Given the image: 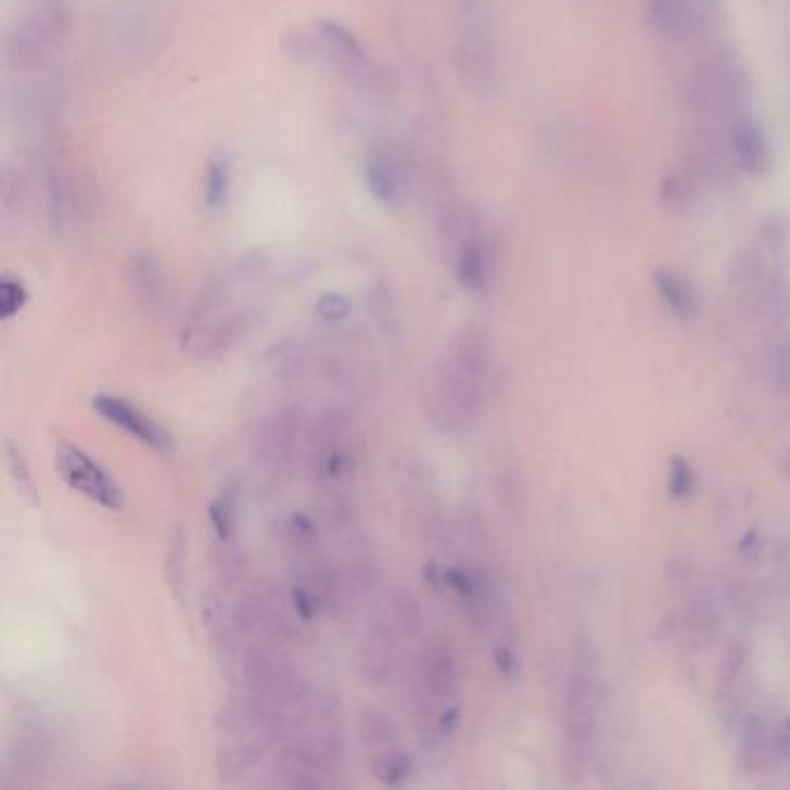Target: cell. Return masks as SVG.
Wrapping results in <instances>:
<instances>
[{
	"instance_id": "cell-1",
	"label": "cell",
	"mask_w": 790,
	"mask_h": 790,
	"mask_svg": "<svg viewBox=\"0 0 790 790\" xmlns=\"http://www.w3.org/2000/svg\"><path fill=\"white\" fill-rule=\"evenodd\" d=\"M489 378V343L477 328L459 330L426 383V416L438 432L459 434L477 418Z\"/></svg>"
},
{
	"instance_id": "cell-2",
	"label": "cell",
	"mask_w": 790,
	"mask_h": 790,
	"mask_svg": "<svg viewBox=\"0 0 790 790\" xmlns=\"http://www.w3.org/2000/svg\"><path fill=\"white\" fill-rule=\"evenodd\" d=\"M343 759L336 700L316 691L277 751V777L285 788H328Z\"/></svg>"
},
{
	"instance_id": "cell-3",
	"label": "cell",
	"mask_w": 790,
	"mask_h": 790,
	"mask_svg": "<svg viewBox=\"0 0 790 790\" xmlns=\"http://www.w3.org/2000/svg\"><path fill=\"white\" fill-rule=\"evenodd\" d=\"M244 698L279 730L281 740L316 696L279 645H242L234 659Z\"/></svg>"
},
{
	"instance_id": "cell-4",
	"label": "cell",
	"mask_w": 790,
	"mask_h": 790,
	"mask_svg": "<svg viewBox=\"0 0 790 790\" xmlns=\"http://www.w3.org/2000/svg\"><path fill=\"white\" fill-rule=\"evenodd\" d=\"M459 661L450 640H426L413 665V698L420 737L429 749L448 744L459 730Z\"/></svg>"
},
{
	"instance_id": "cell-5",
	"label": "cell",
	"mask_w": 790,
	"mask_h": 790,
	"mask_svg": "<svg viewBox=\"0 0 790 790\" xmlns=\"http://www.w3.org/2000/svg\"><path fill=\"white\" fill-rule=\"evenodd\" d=\"M216 772L222 783H246L277 755L281 735L242 696L216 714Z\"/></svg>"
},
{
	"instance_id": "cell-6",
	"label": "cell",
	"mask_w": 790,
	"mask_h": 790,
	"mask_svg": "<svg viewBox=\"0 0 790 790\" xmlns=\"http://www.w3.org/2000/svg\"><path fill=\"white\" fill-rule=\"evenodd\" d=\"M255 322V308L239 302L230 283H218L202 292L188 311L179 346L202 362L218 359L242 341Z\"/></svg>"
},
{
	"instance_id": "cell-7",
	"label": "cell",
	"mask_w": 790,
	"mask_h": 790,
	"mask_svg": "<svg viewBox=\"0 0 790 790\" xmlns=\"http://www.w3.org/2000/svg\"><path fill=\"white\" fill-rule=\"evenodd\" d=\"M237 651L242 645H290L304 624L288 589L273 582L251 584L230 610ZM237 659V657H234Z\"/></svg>"
},
{
	"instance_id": "cell-8",
	"label": "cell",
	"mask_w": 790,
	"mask_h": 790,
	"mask_svg": "<svg viewBox=\"0 0 790 790\" xmlns=\"http://www.w3.org/2000/svg\"><path fill=\"white\" fill-rule=\"evenodd\" d=\"M308 471L322 499H346L357 469L355 426L348 413L328 408L308 429Z\"/></svg>"
},
{
	"instance_id": "cell-9",
	"label": "cell",
	"mask_w": 790,
	"mask_h": 790,
	"mask_svg": "<svg viewBox=\"0 0 790 790\" xmlns=\"http://www.w3.org/2000/svg\"><path fill=\"white\" fill-rule=\"evenodd\" d=\"M598 716V681L596 670L587 654H582L565 681L563 691V761L569 772L582 775L589 769L594 742H596V718Z\"/></svg>"
},
{
	"instance_id": "cell-10",
	"label": "cell",
	"mask_w": 790,
	"mask_h": 790,
	"mask_svg": "<svg viewBox=\"0 0 790 790\" xmlns=\"http://www.w3.org/2000/svg\"><path fill=\"white\" fill-rule=\"evenodd\" d=\"M71 26V0H36L10 30L8 63L26 71L42 65L63 42Z\"/></svg>"
},
{
	"instance_id": "cell-11",
	"label": "cell",
	"mask_w": 790,
	"mask_h": 790,
	"mask_svg": "<svg viewBox=\"0 0 790 790\" xmlns=\"http://www.w3.org/2000/svg\"><path fill=\"white\" fill-rule=\"evenodd\" d=\"M306 436L304 410L285 404L267 413L255 432V463L269 480H285L295 469Z\"/></svg>"
},
{
	"instance_id": "cell-12",
	"label": "cell",
	"mask_w": 790,
	"mask_h": 790,
	"mask_svg": "<svg viewBox=\"0 0 790 790\" xmlns=\"http://www.w3.org/2000/svg\"><path fill=\"white\" fill-rule=\"evenodd\" d=\"M457 47L461 71L480 91L496 77V38L487 0H457Z\"/></svg>"
},
{
	"instance_id": "cell-13",
	"label": "cell",
	"mask_w": 790,
	"mask_h": 790,
	"mask_svg": "<svg viewBox=\"0 0 790 790\" xmlns=\"http://www.w3.org/2000/svg\"><path fill=\"white\" fill-rule=\"evenodd\" d=\"M424 582L434 591L450 596L467 612L469 622L485 626L494 610V594L489 579L469 565H443L429 561L424 565Z\"/></svg>"
},
{
	"instance_id": "cell-14",
	"label": "cell",
	"mask_w": 790,
	"mask_h": 790,
	"mask_svg": "<svg viewBox=\"0 0 790 790\" xmlns=\"http://www.w3.org/2000/svg\"><path fill=\"white\" fill-rule=\"evenodd\" d=\"M54 463L63 483L86 496L89 501L107 510H118L124 506V492L116 485V480L77 445L59 441Z\"/></svg>"
},
{
	"instance_id": "cell-15",
	"label": "cell",
	"mask_w": 790,
	"mask_h": 790,
	"mask_svg": "<svg viewBox=\"0 0 790 790\" xmlns=\"http://www.w3.org/2000/svg\"><path fill=\"white\" fill-rule=\"evenodd\" d=\"M399 640L402 635L392 628V624L381 616L375 620L362 638H359L355 661L359 677L369 686H385L399 670Z\"/></svg>"
},
{
	"instance_id": "cell-16",
	"label": "cell",
	"mask_w": 790,
	"mask_h": 790,
	"mask_svg": "<svg viewBox=\"0 0 790 790\" xmlns=\"http://www.w3.org/2000/svg\"><path fill=\"white\" fill-rule=\"evenodd\" d=\"M91 406L95 413L122 429L128 436H132L137 443L146 445V448L156 453H169L171 450V436L165 432L163 424H158L151 416H146L142 408H137L132 402L116 397V394H95L91 399Z\"/></svg>"
},
{
	"instance_id": "cell-17",
	"label": "cell",
	"mask_w": 790,
	"mask_h": 790,
	"mask_svg": "<svg viewBox=\"0 0 790 790\" xmlns=\"http://www.w3.org/2000/svg\"><path fill=\"white\" fill-rule=\"evenodd\" d=\"M450 234L455 239V277L459 285L469 292H483L492 273L487 244L461 214L450 218Z\"/></svg>"
},
{
	"instance_id": "cell-18",
	"label": "cell",
	"mask_w": 790,
	"mask_h": 790,
	"mask_svg": "<svg viewBox=\"0 0 790 790\" xmlns=\"http://www.w3.org/2000/svg\"><path fill=\"white\" fill-rule=\"evenodd\" d=\"M378 582H381V573H378V565L369 555H355L346 561L334 563V616L351 614L369 606V600L378 589Z\"/></svg>"
},
{
	"instance_id": "cell-19",
	"label": "cell",
	"mask_w": 790,
	"mask_h": 790,
	"mask_svg": "<svg viewBox=\"0 0 790 790\" xmlns=\"http://www.w3.org/2000/svg\"><path fill=\"white\" fill-rule=\"evenodd\" d=\"M318 42L341 75L355 81H367L371 75V61L367 49L355 38V33L339 22L324 20L318 24Z\"/></svg>"
},
{
	"instance_id": "cell-20",
	"label": "cell",
	"mask_w": 790,
	"mask_h": 790,
	"mask_svg": "<svg viewBox=\"0 0 790 790\" xmlns=\"http://www.w3.org/2000/svg\"><path fill=\"white\" fill-rule=\"evenodd\" d=\"M128 279L137 302L149 316H161L167 308V285L163 269L151 253H135L128 265Z\"/></svg>"
},
{
	"instance_id": "cell-21",
	"label": "cell",
	"mask_w": 790,
	"mask_h": 790,
	"mask_svg": "<svg viewBox=\"0 0 790 790\" xmlns=\"http://www.w3.org/2000/svg\"><path fill=\"white\" fill-rule=\"evenodd\" d=\"M365 181L378 204L397 209L404 202V175L385 149H371L365 158Z\"/></svg>"
},
{
	"instance_id": "cell-22",
	"label": "cell",
	"mask_w": 790,
	"mask_h": 790,
	"mask_svg": "<svg viewBox=\"0 0 790 790\" xmlns=\"http://www.w3.org/2000/svg\"><path fill=\"white\" fill-rule=\"evenodd\" d=\"M369 755H371L369 772L378 783L390 786V788H402V786H408L418 775L416 759L402 744L373 751Z\"/></svg>"
},
{
	"instance_id": "cell-23",
	"label": "cell",
	"mask_w": 790,
	"mask_h": 790,
	"mask_svg": "<svg viewBox=\"0 0 790 790\" xmlns=\"http://www.w3.org/2000/svg\"><path fill=\"white\" fill-rule=\"evenodd\" d=\"M705 12L702 0H649V24L661 33H684Z\"/></svg>"
},
{
	"instance_id": "cell-24",
	"label": "cell",
	"mask_w": 790,
	"mask_h": 790,
	"mask_svg": "<svg viewBox=\"0 0 790 790\" xmlns=\"http://www.w3.org/2000/svg\"><path fill=\"white\" fill-rule=\"evenodd\" d=\"M732 149L740 167L747 175H763L769 165V146L765 140V132L759 124L740 122L732 132Z\"/></svg>"
},
{
	"instance_id": "cell-25",
	"label": "cell",
	"mask_w": 790,
	"mask_h": 790,
	"mask_svg": "<svg viewBox=\"0 0 790 790\" xmlns=\"http://www.w3.org/2000/svg\"><path fill=\"white\" fill-rule=\"evenodd\" d=\"M385 620L392 624L402 638H418L424 628V612L416 594L406 589H392L385 596Z\"/></svg>"
},
{
	"instance_id": "cell-26",
	"label": "cell",
	"mask_w": 790,
	"mask_h": 790,
	"mask_svg": "<svg viewBox=\"0 0 790 790\" xmlns=\"http://www.w3.org/2000/svg\"><path fill=\"white\" fill-rule=\"evenodd\" d=\"M357 735H359V742H362V747L369 753L402 744L397 724L390 718V714H385L383 710H375V708L365 710L362 714H359Z\"/></svg>"
},
{
	"instance_id": "cell-27",
	"label": "cell",
	"mask_w": 790,
	"mask_h": 790,
	"mask_svg": "<svg viewBox=\"0 0 790 790\" xmlns=\"http://www.w3.org/2000/svg\"><path fill=\"white\" fill-rule=\"evenodd\" d=\"M281 543L288 555H300V552H311V549L320 547V531L318 522L306 512L290 514L288 520L281 524Z\"/></svg>"
},
{
	"instance_id": "cell-28",
	"label": "cell",
	"mask_w": 790,
	"mask_h": 790,
	"mask_svg": "<svg viewBox=\"0 0 790 790\" xmlns=\"http://www.w3.org/2000/svg\"><path fill=\"white\" fill-rule=\"evenodd\" d=\"M212 569L216 575V582L220 587H234V584L244 577V569H246V559L244 555L239 552V547L232 540H220L214 538L212 545Z\"/></svg>"
},
{
	"instance_id": "cell-29",
	"label": "cell",
	"mask_w": 790,
	"mask_h": 790,
	"mask_svg": "<svg viewBox=\"0 0 790 790\" xmlns=\"http://www.w3.org/2000/svg\"><path fill=\"white\" fill-rule=\"evenodd\" d=\"M232 191V163L228 156H214L204 175V202L212 212H218L228 204Z\"/></svg>"
},
{
	"instance_id": "cell-30",
	"label": "cell",
	"mask_w": 790,
	"mask_h": 790,
	"mask_svg": "<svg viewBox=\"0 0 790 790\" xmlns=\"http://www.w3.org/2000/svg\"><path fill=\"white\" fill-rule=\"evenodd\" d=\"M167 547L169 549H167V559H165V577H167L171 594H175V598L181 603L183 594L188 589V543L179 526L171 531V538H169Z\"/></svg>"
},
{
	"instance_id": "cell-31",
	"label": "cell",
	"mask_w": 790,
	"mask_h": 790,
	"mask_svg": "<svg viewBox=\"0 0 790 790\" xmlns=\"http://www.w3.org/2000/svg\"><path fill=\"white\" fill-rule=\"evenodd\" d=\"M5 455H8V473H10V480H12L16 494H20L28 506H38L36 480H33V475H30L28 461H26L22 448H16L12 441H8Z\"/></svg>"
},
{
	"instance_id": "cell-32",
	"label": "cell",
	"mask_w": 790,
	"mask_h": 790,
	"mask_svg": "<svg viewBox=\"0 0 790 790\" xmlns=\"http://www.w3.org/2000/svg\"><path fill=\"white\" fill-rule=\"evenodd\" d=\"M654 279H657V288L661 292L663 302L673 308L677 316H689L693 311V292L689 285H686V281H681L677 277V273L667 271V269H659Z\"/></svg>"
},
{
	"instance_id": "cell-33",
	"label": "cell",
	"mask_w": 790,
	"mask_h": 790,
	"mask_svg": "<svg viewBox=\"0 0 790 790\" xmlns=\"http://www.w3.org/2000/svg\"><path fill=\"white\" fill-rule=\"evenodd\" d=\"M209 524L214 528V538L232 540L237 531V496L232 489H222L209 504Z\"/></svg>"
},
{
	"instance_id": "cell-34",
	"label": "cell",
	"mask_w": 790,
	"mask_h": 790,
	"mask_svg": "<svg viewBox=\"0 0 790 790\" xmlns=\"http://www.w3.org/2000/svg\"><path fill=\"white\" fill-rule=\"evenodd\" d=\"M26 304H28V290L24 281L14 277H3V281H0V318L12 320L14 316H20L24 311Z\"/></svg>"
},
{
	"instance_id": "cell-35",
	"label": "cell",
	"mask_w": 790,
	"mask_h": 790,
	"mask_svg": "<svg viewBox=\"0 0 790 790\" xmlns=\"http://www.w3.org/2000/svg\"><path fill=\"white\" fill-rule=\"evenodd\" d=\"M742 670H744V651L742 647H730L726 651L724 657V665H721V673H718V691L721 693H730L732 686L740 684V677H742Z\"/></svg>"
},
{
	"instance_id": "cell-36",
	"label": "cell",
	"mask_w": 790,
	"mask_h": 790,
	"mask_svg": "<svg viewBox=\"0 0 790 790\" xmlns=\"http://www.w3.org/2000/svg\"><path fill=\"white\" fill-rule=\"evenodd\" d=\"M693 471L689 463H686L681 457H675L673 461H670V492H673V496H677V499H681V496H689L691 489H693Z\"/></svg>"
},
{
	"instance_id": "cell-37",
	"label": "cell",
	"mask_w": 790,
	"mask_h": 790,
	"mask_svg": "<svg viewBox=\"0 0 790 790\" xmlns=\"http://www.w3.org/2000/svg\"><path fill=\"white\" fill-rule=\"evenodd\" d=\"M351 306L341 295H324L318 302V314L328 322H339L348 316Z\"/></svg>"
},
{
	"instance_id": "cell-38",
	"label": "cell",
	"mask_w": 790,
	"mask_h": 790,
	"mask_svg": "<svg viewBox=\"0 0 790 790\" xmlns=\"http://www.w3.org/2000/svg\"><path fill=\"white\" fill-rule=\"evenodd\" d=\"M494 659H496V667H499V673L504 677H514L518 675V654H514V649L508 647V645H499L494 651Z\"/></svg>"
},
{
	"instance_id": "cell-39",
	"label": "cell",
	"mask_w": 790,
	"mask_h": 790,
	"mask_svg": "<svg viewBox=\"0 0 790 790\" xmlns=\"http://www.w3.org/2000/svg\"><path fill=\"white\" fill-rule=\"evenodd\" d=\"M783 469H786V475L790 477V453L786 455V459H783Z\"/></svg>"
},
{
	"instance_id": "cell-40",
	"label": "cell",
	"mask_w": 790,
	"mask_h": 790,
	"mask_svg": "<svg viewBox=\"0 0 790 790\" xmlns=\"http://www.w3.org/2000/svg\"><path fill=\"white\" fill-rule=\"evenodd\" d=\"M786 732H788V740H790V721L786 724Z\"/></svg>"
}]
</instances>
